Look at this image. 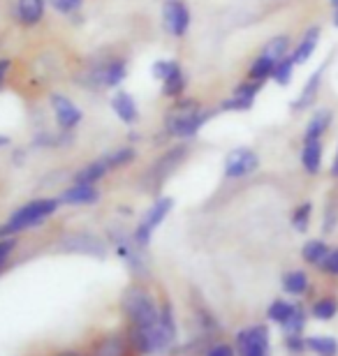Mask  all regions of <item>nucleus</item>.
I'll return each instance as SVG.
<instances>
[{"label": "nucleus", "mask_w": 338, "mask_h": 356, "mask_svg": "<svg viewBox=\"0 0 338 356\" xmlns=\"http://www.w3.org/2000/svg\"><path fill=\"white\" fill-rule=\"evenodd\" d=\"M264 86V81H255V79H248V81H241V83H236V88H234V95H243V97H257L260 95V90Z\"/></svg>", "instance_id": "nucleus-37"}, {"label": "nucleus", "mask_w": 338, "mask_h": 356, "mask_svg": "<svg viewBox=\"0 0 338 356\" xmlns=\"http://www.w3.org/2000/svg\"><path fill=\"white\" fill-rule=\"evenodd\" d=\"M12 58H0V86L7 81V74H10V70H12Z\"/></svg>", "instance_id": "nucleus-41"}, {"label": "nucleus", "mask_w": 338, "mask_h": 356, "mask_svg": "<svg viewBox=\"0 0 338 356\" xmlns=\"http://www.w3.org/2000/svg\"><path fill=\"white\" fill-rule=\"evenodd\" d=\"M61 206V199L56 197H40V199H33V202L24 204L21 209H17L10 216V220L0 227V238H7V236H14V234H21L31 227H38L42 225L45 220H49L59 211Z\"/></svg>", "instance_id": "nucleus-3"}, {"label": "nucleus", "mask_w": 338, "mask_h": 356, "mask_svg": "<svg viewBox=\"0 0 338 356\" xmlns=\"http://www.w3.org/2000/svg\"><path fill=\"white\" fill-rule=\"evenodd\" d=\"M125 343L121 338H105L102 343L98 345L95 356H123Z\"/></svg>", "instance_id": "nucleus-32"}, {"label": "nucleus", "mask_w": 338, "mask_h": 356, "mask_svg": "<svg viewBox=\"0 0 338 356\" xmlns=\"http://www.w3.org/2000/svg\"><path fill=\"white\" fill-rule=\"evenodd\" d=\"M105 160H107V165H109L112 172H114V169L128 167V165H132V162L137 160V148L132 144L114 148L112 153H105Z\"/></svg>", "instance_id": "nucleus-21"}, {"label": "nucleus", "mask_w": 338, "mask_h": 356, "mask_svg": "<svg viewBox=\"0 0 338 356\" xmlns=\"http://www.w3.org/2000/svg\"><path fill=\"white\" fill-rule=\"evenodd\" d=\"M239 356H269V331L267 326H250L236 336Z\"/></svg>", "instance_id": "nucleus-10"}, {"label": "nucleus", "mask_w": 338, "mask_h": 356, "mask_svg": "<svg viewBox=\"0 0 338 356\" xmlns=\"http://www.w3.org/2000/svg\"><path fill=\"white\" fill-rule=\"evenodd\" d=\"M128 79V60L123 56L98 54L79 72V83L89 90H118Z\"/></svg>", "instance_id": "nucleus-2"}, {"label": "nucleus", "mask_w": 338, "mask_h": 356, "mask_svg": "<svg viewBox=\"0 0 338 356\" xmlns=\"http://www.w3.org/2000/svg\"><path fill=\"white\" fill-rule=\"evenodd\" d=\"M322 74H325V67L315 70V72H313L311 76H308V81H306L304 90H301V92H299V97L292 102V111H304V109H308V106H313V104H315V99H318V95H320Z\"/></svg>", "instance_id": "nucleus-15"}, {"label": "nucleus", "mask_w": 338, "mask_h": 356, "mask_svg": "<svg viewBox=\"0 0 338 356\" xmlns=\"http://www.w3.org/2000/svg\"><path fill=\"white\" fill-rule=\"evenodd\" d=\"M61 204L68 206H91L100 202V190L98 185H89V183H72L70 188L61 192Z\"/></svg>", "instance_id": "nucleus-13"}, {"label": "nucleus", "mask_w": 338, "mask_h": 356, "mask_svg": "<svg viewBox=\"0 0 338 356\" xmlns=\"http://www.w3.org/2000/svg\"><path fill=\"white\" fill-rule=\"evenodd\" d=\"M181 65L176 58H158L153 65H151V74H153L155 81H162L164 76H167L169 72H174V70Z\"/></svg>", "instance_id": "nucleus-31"}, {"label": "nucleus", "mask_w": 338, "mask_h": 356, "mask_svg": "<svg viewBox=\"0 0 338 356\" xmlns=\"http://www.w3.org/2000/svg\"><path fill=\"white\" fill-rule=\"evenodd\" d=\"M192 24V12L185 0H167L162 7V28L171 38L181 40L188 35Z\"/></svg>", "instance_id": "nucleus-6"}, {"label": "nucleus", "mask_w": 338, "mask_h": 356, "mask_svg": "<svg viewBox=\"0 0 338 356\" xmlns=\"http://www.w3.org/2000/svg\"><path fill=\"white\" fill-rule=\"evenodd\" d=\"M329 254V248H327V243L325 241H308V243L301 248V257H304L308 264H322L325 261V257Z\"/></svg>", "instance_id": "nucleus-27"}, {"label": "nucleus", "mask_w": 338, "mask_h": 356, "mask_svg": "<svg viewBox=\"0 0 338 356\" xmlns=\"http://www.w3.org/2000/svg\"><path fill=\"white\" fill-rule=\"evenodd\" d=\"M334 24L338 26V10H336V14H334Z\"/></svg>", "instance_id": "nucleus-45"}, {"label": "nucleus", "mask_w": 338, "mask_h": 356, "mask_svg": "<svg viewBox=\"0 0 338 356\" xmlns=\"http://www.w3.org/2000/svg\"><path fill=\"white\" fill-rule=\"evenodd\" d=\"M112 169L109 165H107V160H105V155L102 158H95V160H91L89 165H84L79 172L72 176V183H89V185H98L102 178L109 174Z\"/></svg>", "instance_id": "nucleus-19"}, {"label": "nucleus", "mask_w": 338, "mask_h": 356, "mask_svg": "<svg viewBox=\"0 0 338 356\" xmlns=\"http://www.w3.org/2000/svg\"><path fill=\"white\" fill-rule=\"evenodd\" d=\"M68 146H75V132L61 130V127L59 132L45 130L33 137V148H68Z\"/></svg>", "instance_id": "nucleus-17"}, {"label": "nucleus", "mask_w": 338, "mask_h": 356, "mask_svg": "<svg viewBox=\"0 0 338 356\" xmlns=\"http://www.w3.org/2000/svg\"><path fill=\"white\" fill-rule=\"evenodd\" d=\"M332 5L336 7V10H338V0H332Z\"/></svg>", "instance_id": "nucleus-46"}, {"label": "nucleus", "mask_w": 338, "mask_h": 356, "mask_svg": "<svg viewBox=\"0 0 338 356\" xmlns=\"http://www.w3.org/2000/svg\"><path fill=\"white\" fill-rule=\"evenodd\" d=\"M253 104H255V99L253 97H243V95H234L232 92V97H227L225 102H220L218 106V111H250L253 109Z\"/></svg>", "instance_id": "nucleus-29"}, {"label": "nucleus", "mask_w": 338, "mask_h": 356, "mask_svg": "<svg viewBox=\"0 0 338 356\" xmlns=\"http://www.w3.org/2000/svg\"><path fill=\"white\" fill-rule=\"evenodd\" d=\"M7 146H12V139L7 137V134L0 132V148H7Z\"/></svg>", "instance_id": "nucleus-43"}, {"label": "nucleus", "mask_w": 338, "mask_h": 356, "mask_svg": "<svg viewBox=\"0 0 338 356\" xmlns=\"http://www.w3.org/2000/svg\"><path fill=\"white\" fill-rule=\"evenodd\" d=\"M311 213H313V206L311 204H301L297 211L292 213V227L297 232H306L308 229V222H311Z\"/></svg>", "instance_id": "nucleus-34"}, {"label": "nucleus", "mask_w": 338, "mask_h": 356, "mask_svg": "<svg viewBox=\"0 0 338 356\" xmlns=\"http://www.w3.org/2000/svg\"><path fill=\"white\" fill-rule=\"evenodd\" d=\"M14 248H17V238H14V236L0 238V268H3L5 261L10 259V254L14 252Z\"/></svg>", "instance_id": "nucleus-38"}, {"label": "nucleus", "mask_w": 338, "mask_h": 356, "mask_svg": "<svg viewBox=\"0 0 338 356\" xmlns=\"http://www.w3.org/2000/svg\"><path fill=\"white\" fill-rule=\"evenodd\" d=\"M211 109H206L202 102L192 97H178L174 104H169L167 113L162 118V132L169 139H181L188 141L197 137V132L213 118Z\"/></svg>", "instance_id": "nucleus-1"}, {"label": "nucleus", "mask_w": 338, "mask_h": 356, "mask_svg": "<svg viewBox=\"0 0 338 356\" xmlns=\"http://www.w3.org/2000/svg\"><path fill=\"white\" fill-rule=\"evenodd\" d=\"M283 289L287 291V294H292V296L306 294V289H308V275L304 273V270H290V273L283 275Z\"/></svg>", "instance_id": "nucleus-25"}, {"label": "nucleus", "mask_w": 338, "mask_h": 356, "mask_svg": "<svg viewBox=\"0 0 338 356\" xmlns=\"http://www.w3.org/2000/svg\"><path fill=\"white\" fill-rule=\"evenodd\" d=\"M306 347L318 356H336L338 354V343L332 336H313L306 338Z\"/></svg>", "instance_id": "nucleus-26"}, {"label": "nucleus", "mask_w": 338, "mask_h": 356, "mask_svg": "<svg viewBox=\"0 0 338 356\" xmlns=\"http://www.w3.org/2000/svg\"><path fill=\"white\" fill-rule=\"evenodd\" d=\"M49 106H52V111H54L56 127L75 132L77 127L82 125L84 111L79 109V104L72 97H68L66 92H52V95H49Z\"/></svg>", "instance_id": "nucleus-7"}, {"label": "nucleus", "mask_w": 338, "mask_h": 356, "mask_svg": "<svg viewBox=\"0 0 338 356\" xmlns=\"http://www.w3.org/2000/svg\"><path fill=\"white\" fill-rule=\"evenodd\" d=\"M47 7L49 0H14L12 17L21 28H35L45 21Z\"/></svg>", "instance_id": "nucleus-11"}, {"label": "nucleus", "mask_w": 338, "mask_h": 356, "mask_svg": "<svg viewBox=\"0 0 338 356\" xmlns=\"http://www.w3.org/2000/svg\"><path fill=\"white\" fill-rule=\"evenodd\" d=\"M304 324H306V312L299 308V305H294V312L290 317H287L285 324H280L287 333H301L304 331Z\"/></svg>", "instance_id": "nucleus-36"}, {"label": "nucleus", "mask_w": 338, "mask_h": 356, "mask_svg": "<svg viewBox=\"0 0 338 356\" xmlns=\"http://www.w3.org/2000/svg\"><path fill=\"white\" fill-rule=\"evenodd\" d=\"M320 268L325 270V273H332V275H338V250H329V254L325 257V261L320 264Z\"/></svg>", "instance_id": "nucleus-39"}, {"label": "nucleus", "mask_w": 338, "mask_h": 356, "mask_svg": "<svg viewBox=\"0 0 338 356\" xmlns=\"http://www.w3.org/2000/svg\"><path fill=\"white\" fill-rule=\"evenodd\" d=\"M301 165L308 174H318L322 167V141L320 139H304V151H301Z\"/></svg>", "instance_id": "nucleus-20"}, {"label": "nucleus", "mask_w": 338, "mask_h": 356, "mask_svg": "<svg viewBox=\"0 0 338 356\" xmlns=\"http://www.w3.org/2000/svg\"><path fill=\"white\" fill-rule=\"evenodd\" d=\"M332 176L338 178V148H336V158H334V165H332Z\"/></svg>", "instance_id": "nucleus-44"}, {"label": "nucleus", "mask_w": 338, "mask_h": 356, "mask_svg": "<svg viewBox=\"0 0 338 356\" xmlns=\"http://www.w3.org/2000/svg\"><path fill=\"white\" fill-rule=\"evenodd\" d=\"M171 209H174V199L164 195V197H158L155 202L151 204V209L144 213V218L139 220V225H137V229L132 234L135 243L139 245L141 250H146V248L151 245V238H153L155 229L164 222V220H167Z\"/></svg>", "instance_id": "nucleus-5"}, {"label": "nucleus", "mask_w": 338, "mask_h": 356, "mask_svg": "<svg viewBox=\"0 0 338 356\" xmlns=\"http://www.w3.org/2000/svg\"><path fill=\"white\" fill-rule=\"evenodd\" d=\"M59 356H77V354H70V352H68V354H59Z\"/></svg>", "instance_id": "nucleus-47"}, {"label": "nucleus", "mask_w": 338, "mask_h": 356, "mask_svg": "<svg viewBox=\"0 0 338 356\" xmlns=\"http://www.w3.org/2000/svg\"><path fill=\"white\" fill-rule=\"evenodd\" d=\"M273 67H276V60H271V58H267L264 54H260L253 63H250V67H248V79L267 81V79H271Z\"/></svg>", "instance_id": "nucleus-24"}, {"label": "nucleus", "mask_w": 338, "mask_h": 356, "mask_svg": "<svg viewBox=\"0 0 338 356\" xmlns=\"http://www.w3.org/2000/svg\"><path fill=\"white\" fill-rule=\"evenodd\" d=\"M185 88H188V74H185L183 65H178L174 72H169L164 79L160 81V92L167 99H178L185 95Z\"/></svg>", "instance_id": "nucleus-18"}, {"label": "nucleus", "mask_w": 338, "mask_h": 356, "mask_svg": "<svg viewBox=\"0 0 338 356\" xmlns=\"http://www.w3.org/2000/svg\"><path fill=\"white\" fill-rule=\"evenodd\" d=\"M262 54L276 63L283 60L285 56H290V38H287V35H276V38H271L267 44L262 47Z\"/></svg>", "instance_id": "nucleus-23"}, {"label": "nucleus", "mask_w": 338, "mask_h": 356, "mask_svg": "<svg viewBox=\"0 0 338 356\" xmlns=\"http://www.w3.org/2000/svg\"><path fill=\"white\" fill-rule=\"evenodd\" d=\"M63 248L70 252H82V254H95V257H105L107 248L98 236L93 234H72L63 241Z\"/></svg>", "instance_id": "nucleus-14"}, {"label": "nucleus", "mask_w": 338, "mask_h": 356, "mask_svg": "<svg viewBox=\"0 0 338 356\" xmlns=\"http://www.w3.org/2000/svg\"><path fill=\"white\" fill-rule=\"evenodd\" d=\"M294 67H297V63L292 60V56H285L283 60L276 63V67H273V72H271V79L283 88L290 86V81L294 76Z\"/></svg>", "instance_id": "nucleus-28"}, {"label": "nucleus", "mask_w": 338, "mask_h": 356, "mask_svg": "<svg viewBox=\"0 0 338 356\" xmlns=\"http://www.w3.org/2000/svg\"><path fill=\"white\" fill-rule=\"evenodd\" d=\"M190 146L188 144H178V146H171L169 151H164L160 158L153 162V167L148 169V178L146 183L153 181V188H160L162 181H167V176L174 172V169L181 165L185 160V155H188Z\"/></svg>", "instance_id": "nucleus-9"}, {"label": "nucleus", "mask_w": 338, "mask_h": 356, "mask_svg": "<svg viewBox=\"0 0 338 356\" xmlns=\"http://www.w3.org/2000/svg\"><path fill=\"white\" fill-rule=\"evenodd\" d=\"M285 345H287V350L290 352H304L306 350V340L304 338H299V333H290V338L285 340Z\"/></svg>", "instance_id": "nucleus-40"}, {"label": "nucleus", "mask_w": 338, "mask_h": 356, "mask_svg": "<svg viewBox=\"0 0 338 356\" xmlns=\"http://www.w3.org/2000/svg\"><path fill=\"white\" fill-rule=\"evenodd\" d=\"M123 310L132 326L139 329H153L160 322V310L153 301V296L141 287H128L123 294Z\"/></svg>", "instance_id": "nucleus-4"}, {"label": "nucleus", "mask_w": 338, "mask_h": 356, "mask_svg": "<svg viewBox=\"0 0 338 356\" xmlns=\"http://www.w3.org/2000/svg\"><path fill=\"white\" fill-rule=\"evenodd\" d=\"M109 106H112V111L116 113V118H118L123 125L132 127V125L139 123L141 113H139V104H137V99H135L132 92H128V90H123V88H118V90L112 95Z\"/></svg>", "instance_id": "nucleus-12"}, {"label": "nucleus", "mask_w": 338, "mask_h": 356, "mask_svg": "<svg viewBox=\"0 0 338 356\" xmlns=\"http://www.w3.org/2000/svg\"><path fill=\"white\" fill-rule=\"evenodd\" d=\"M257 167H260V155H257L253 148L248 146H239V148H232L227 155H225V167H222V172H225V178H246L253 172H257Z\"/></svg>", "instance_id": "nucleus-8"}, {"label": "nucleus", "mask_w": 338, "mask_h": 356, "mask_svg": "<svg viewBox=\"0 0 338 356\" xmlns=\"http://www.w3.org/2000/svg\"><path fill=\"white\" fill-rule=\"evenodd\" d=\"M206 356H234V350L229 345H215L213 350H208Z\"/></svg>", "instance_id": "nucleus-42"}, {"label": "nucleus", "mask_w": 338, "mask_h": 356, "mask_svg": "<svg viewBox=\"0 0 338 356\" xmlns=\"http://www.w3.org/2000/svg\"><path fill=\"white\" fill-rule=\"evenodd\" d=\"M86 0H49V5L54 7V12L63 14V17H72L84 7Z\"/></svg>", "instance_id": "nucleus-35"}, {"label": "nucleus", "mask_w": 338, "mask_h": 356, "mask_svg": "<svg viewBox=\"0 0 338 356\" xmlns=\"http://www.w3.org/2000/svg\"><path fill=\"white\" fill-rule=\"evenodd\" d=\"M294 312V303H287V301H273L269 305V310H267V317L271 319V322H278V324H285L287 322V317H290Z\"/></svg>", "instance_id": "nucleus-30"}, {"label": "nucleus", "mask_w": 338, "mask_h": 356, "mask_svg": "<svg viewBox=\"0 0 338 356\" xmlns=\"http://www.w3.org/2000/svg\"><path fill=\"white\" fill-rule=\"evenodd\" d=\"M318 42H320V28L313 26L308 28L304 33V38L299 40V44L292 49V60L297 63V65H306L308 60H311V56L315 54V49H318Z\"/></svg>", "instance_id": "nucleus-16"}, {"label": "nucleus", "mask_w": 338, "mask_h": 356, "mask_svg": "<svg viewBox=\"0 0 338 356\" xmlns=\"http://www.w3.org/2000/svg\"><path fill=\"white\" fill-rule=\"evenodd\" d=\"M336 312H338L336 298H320V301L313 305V317H318V319H332Z\"/></svg>", "instance_id": "nucleus-33"}, {"label": "nucleus", "mask_w": 338, "mask_h": 356, "mask_svg": "<svg viewBox=\"0 0 338 356\" xmlns=\"http://www.w3.org/2000/svg\"><path fill=\"white\" fill-rule=\"evenodd\" d=\"M329 123H332V111H329V109L315 111V116L308 120V127H306L304 139H322V134L327 132Z\"/></svg>", "instance_id": "nucleus-22"}]
</instances>
